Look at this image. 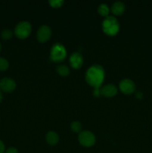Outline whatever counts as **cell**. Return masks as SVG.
Listing matches in <instances>:
<instances>
[{"label": "cell", "mask_w": 152, "mask_h": 153, "mask_svg": "<svg viewBox=\"0 0 152 153\" xmlns=\"http://www.w3.org/2000/svg\"><path fill=\"white\" fill-rule=\"evenodd\" d=\"M117 93V88L113 84H107L99 88L100 95L106 97H110L115 96Z\"/></svg>", "instance_id": "obj_9"}, {"label": "cell", "mask_w": 152, "mask_h": 153, "mask_svg": "<svg viewBox=\"0 0 152 153\" xmlns=\"http://www.w3.org/2000/svg\"><path fill=\"white\" fill-rule=\"evenodd\" d=\"M66 56V50L65 46L61 43H55L52 45L50 51V59L58 62L64 59Z\"/></svg>", "instance_id": "obj_3"}, {"label": "cell", "mask_w": 152, "mask_h": 153, "mask_svg": "<svg viewBox=\"0 0 152 153\" xmlns=\"http://www.w3.org/2000/svg\"><path fill=\"white\" fill-rule=\"evenodd\" d=\"M137 97L142 98V94H141V93H137Z\"/></svg>", "instance_id": "obj_22"}, {"label": "cell", "mask_w": 152, "mask_h": 153, "mask_svg": "<svg viewBox=\"0 0 152 153\" xmlns=\"http://www.w3.org/2000/svg\"><path fill=\"white\" fill-rule=\"evenodd\" d=\"M4 145L3 142L0 140V153H4Z\"/></svg>", "instance_id": "obj_20"}, {"label": "cell", "mask_w": 152, "mask_h": 153, "mask_svg": "<svg viewBox=\"0 0 152 153\" xmlns=\"http://www.w3.org/2000/svg\"><path fill=\"white\" fill-rule=\"evenodd\" d=\"M16 84L13 79L10 78H3L0 81V89L4 92H11L16 88Z\"/></svg>", "instance_id": "obj_8"}, {"label": "cell", "mask_w": 152, "mask_h": 153, "mask_svg": "<svg viewBox=\"0 0 152 153\" xmlns=\"http://www.w3.org/2000/svg\"><path fill=\"white\" fill-rule=\"evenodd\" d=\"M49 2L52 7H61V6L64 3V1L63 0H49Z\"/></svg>", "instance_id": "obj_18"}, {"label": "cell", "mask_w": 152, "mask_h": 153, "mask_svg": "<svg viewBox=\"0 0 152 153\" xmlns=\"http://www.w3.org/2000/svg\"><path fill=\"white\" fill-rule=\"evenodd\" d=\"M13 35V32L10 29H8V28H6V29H4L1 33V36L3 39H5V40H7V39H10V37Z\"/></svg>", "instance_id": "obj_17"}, {"label": "cell", "mask_w": 152, "mask_h": 153, "mask_svg": "<svg viewBox=\"0 0 152 153\" xmlns=\"http://www.w3.org/2000/svg\"><path fill=\"white\" fill-rule=\"evenodd\" d=\"M125 10V4L121 1H116L113 4L111 7V10L113 13L116 15L122 14Z\"/></svg>", "instance_id": "obj_11"}, {"label": "cell", "mask_w": 152, "mask_h": 153, "mask_svg": "<svg viewBox=\"0 0 152 153\" xmlns=\"http://www.w3.org/2000/svg\"><path fill=\"white\" fill-rule=\"evenodd\" d=\"M1 44L0 43V52H1Z\"/></svg>", "instance_id": "obj_23"}, {"label": "cell", "mask_w": 152, "mask_h": 153, "mask_svg": "<svg viewBox=\"0 0 152 153\" xmlns=\"http://www.w3.org/2000/svg\"><path fill=\"white\" fill-rule=\"evenodd\" d=\"M78 140L81 145L86 147L92 146L95 142V136L92 131L85 130L80 131L78 135Z\"/></svg>", "instance_id": "obj_5"}, {"label": "cell", "mask_w": 152, "mask_h": 153, "mask_svg": "<svg viewBox=\"0 0 152 153\" xmlns=\"http://www.w3.org/2000/svg\"><path fill=\"white\" fill-rule=\"evenodd\" d=\"M103 31L109 35H115L119 30L118 19L113 16H107L102 22Z\"/></svg>", "instance_id": "obj_2"}, {"label": "cell", "mask_w": 152, "mask_h": 153, "mask_svg": "<svg viewBox=\"0 0 152 153\" xmlns=\"http://www.w3.org/2000/svg\"><path fill=\"white\" fill-rule=\"evenodd\" d=\"M109 9L108 5L105 3H102V4H100L98 7V11L101 16H108V13H109Z\"/></svg>", "instance_id": "obj_14"}, {"label": "cell", "mask_w": 152, "mask_h": 153, "mask_svg": "<svg viewBox=\"0 0 152 153\" xmlns=\"http://www.w3.org/2000/svg\"><path fill=\"white\" fill-rule=\"evenodd\" d=\"M46 141L50 145H55L59 141V135L54 131H49L46 136Z\"/></svg>", "instance_id": "obj_12"}, {"label": "cell", "mask_w": 152, "mask_h": 153, "mask_svg": "<svg viewBox=\"0 0 152 153\" xmlns=\"http://www.w3.org/2000/svg\"><path fill=\"white\" fill-rule=\"evenodd\" d=\"M31 31V25L28 21H22L16 25L14 33L19 38H25Z\"/></svg>", "instance_id": "obj_4"}, {"label": "cell", "mask_w": 152, "mask_h": 153, "mask_svg": "<svg viewBox=\"0 0 152 153\" xmlns=\"http://www.w3.org/2000/svg\"><path fill=\"white\" fill-rule=\"evenodd\" d=\"M83 56L79 52H73L69 58L70 64L74 68H80L83 64Z\"/></svg>", "instance_id": "obj_10"}, {"label": "cell", "mask_w": 152, "mask_h": 153, "mask_svg": "<svg viewBox=\"0 0 152 153\" xmlns=\"http://www.w3.org/2000/svg\"><path fill=\"white\" fill-rule=\"evenodd\" d=\"M2 99H3V96H2V94H1V89H0V102L2 101Z\"/></svg>", "instance_id": "obj_21"}, {"label": "cell", "mask_w": 152, "mask_h": 153, "mask_svg": "<svg viewBox=\"0 0 152 153\" xmlns=\"http://www.w3.org/2000/svg\"><path fill=\"white\" fill-rule=\"evenodd\" d=\"M86 80L88 84L91 86L94 87L95 90L93 94L95 97H98L99 94V88L101 84L104 82V70L101 65L93 64L88 68L86 73Z\"/></svg>", "instance_id": "obj_1"}, {"label": "cell", "mask_w": 152, "mask_h": 153, "mask_svg": "<svg viewBox=\"0 0 152 153\" xmlns=\"http://www.w3.org/2000/svg\"><path fill=\"white\" fill-rule=\"evenodd\" d=\"M57 72L59 73L61 76H66L69 74V68L68 66L65 64H61L57 67Z\"/></svg>", "instance_id": "obj_13"}, {"label": "cell", "mask_w": 152, "mask_h": 153, "mask_svg": "<svg viewBox=\"0 0 152 153\" xmlns=\"http://www.w3.org/2000/svg\"><path fill=\"white\" fill-rule=\"evenodd\" d=\"M9 67V63L7 59L0 57V71H4Z\"/></svg>", "instance_id": "obj_16"}, {"label": "cell", "mask_w": 152, "mask_h": 153, "mask_svg": "<svg viewBox=\"0 0 152 153\" xmlns=\"http://www.w3.org/2000/svg\"><path fill=\"white\" fill-rule=\"evenodd\" d=\"M119 88L125 94H131L135 91V83L131 79H124L119 82Z\"/></svg>", "instance_id": "obj_7"}, {"label": "cell", "mask_w": 152, "mask_h": 153, "mask_svg": "<svg viewBox=\"0 0 152 153\" xmlns=\"http://www.w3.org/2000/svg\"><path fill=\"white\" fill-rule=\"evenodd\" d=\"M70 127H71L72 130L74 131L75 132H79V131H81L82 125L78 121H73L70 125Z\"/></svg>", "instance_id": "obj_15"}, {"label": "cell", "mask_w": 152, "mask_h": 153, "mask_svg": "<svg viewBox=\"0 0 152 153\" xmlns=\"http://www.w3.org/2000/svg\"><path fill=\"white\" fill-rule=\"evenodd\" d=\"M52 34V29L47 25H43L38 28L37 32V37L39 41L46 42L50 38Z\"/></svg>", "instance_id": "obj_6"}, {"label": "cell", "mask_w": 152, "mask_h": 153, "mask_svg": "<svg viewBox=\"0 0 152 153\" xmlns=\"http://www.w3.org/2000/svg\"><path fill=\"white\" fill-rule=\"evenodd\" d=\"M5 153H19L17 149L14 147H10L6 150Z\"/></svg>", "instance_id": "obj_19"}]
</instances>
